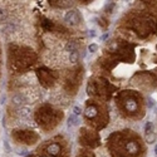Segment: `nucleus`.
Returning a JSON list of instances; mask_svg holds the SVG:
<instances>
[{
    "label": "nucleus",
    "instance_id": "8",
    "mask_svg": "<svg viewBox=\"0 0 157 157\" xmlns=\"http://www.w3.org/2000/svg\"><path fill=\"white\" fill-rule=\"evenodd\" d=\"M78 59H79V55H78L77 50H74V52H71V55H69V61L72 63H77Z\"/></svg>",
    "mask_w": 157,
    "mask_h": 157
},
{
    "label": "nucleus",
    "instance_id": "5",
    "mask_svg": "<svg viewBox=\"0 0 157 157\" xmlns=\"http://www.w3.org/2000/svg\"><path fill=\"white\" fill-rule=\"evenodd\" d=\"M24 102H25V99L21 94H15V96L13 97V103H14V104L20 106V104H23Z\"/></svg>",
    "mask_w": 157,
    "mask_h": 157
},
{
    "label": "nucleus",
    "instance_id": "16",
    "mask_svg": "<svg viewBox=\"0 0 157 157\" xmlns=\"http://www.w3.org/2000/svg\"><path fill=\"white\" fill-rule=\"evenodd\" d=\"M89 35H92V37H94V31L92 30V31H89Z\"/></svg>",
    "mask_w": 157,
    "mask_h": 157
},
{
    "label": "nucleus",
    "instance_id": "12",
    "mask_svg": "<svg viewBox=\"0 0 157 157\" xmlns=\"http://www.w3.org/2000/svg\"><path fill=\"white\" fill-rule=\"evenodd\" d=\"M80 113H82V109L79 108V107H77V106L73 107V114H75V116H79Z\"/></svg>",
    "mask_w": 157,
    "mask_h": 157
},
{
    "label": "nucleus",
    "instance_id": "10",
    "mask_svg": "<svg viewBox=\"0 0 157 157\" xmlns=\"http://www.w3.org/2000/svg\"><path fill=\"white\" fill-rule=\"evenodd\" d=\"M97 49H98V45H97V44H94V43L89 44V47H88V50H89L90 53H94V52H97Z\"/></svg>",
    "mask_w": 157,
    "mask_h": 157
},
{
    "label": "nucleus",
    "instance_id": "1",
    "mask_svg": "<svg viewBox=\"0 0 157 157\" xmlns=\"http://www.w3.org/2000/svg\"><path fill=\"white\" fill-rule=\"evenodd\" d=\"M64 20L68 25H77L80 20V17H79V14H78V11L71 10V11H68L67 14H65Z\"/></svg>",
    "mask_w": 157,
    "mask_h": 157
},
{
    "label": "nucleus",
    "instance_id": "13",
    "mask_svg": "<svg viewBox=\"0 0 157 157\" xmlns=\"http://www.w3.org/2000/svg\"><path fill=\"white\" fill-rule=\"evenodd\" d=\"M5 19H6V13H5V10L0 9V20H5Z\"/></svg>",
    "mask_w": 157,
    "mask_h": 157
},
{
    "label": "nucleus",
    "instance_id": "4",
    "mask_svg": "<svg viewBox=\"0 0 157 157\" xmlns=\"http://www.w3.org/2000/svg\"><path fill=\"white\" fill-rule=\"evenodd\" d=\"M126 108L128 109V111H136L137 109V102L133 99H128L127 103H126Z\"/></svg>",
    "mask_w": 157,
    "mask_h": 157
},
{
    "label": "nucleus",
    "instance_id": "2",
    "mask_svg": "<svg viewBox=\"0 0 157 157\" xmlns=\"http://www.w3.org/2000/svg\"><path fill=\"white\" fill-rule=\"evenodd\" d=\"M19 116L24 119H29L31 117V109L29 107H21V108L19 109Z\"/></svg>",
    "mask_w": 157,
    "mask_h": 157
},
{
    "label": "nucleus",
    "instance_id": "7",
    "mask_svg": "<svg viewBox=\"0 0 157 157\" xmlns=\"http://www.w3.org/2000/svg\"><path fill=\"white\" fill-rule=\"evenodd\" d=\"M127 150L130 151V152H132V153H136L137 151H138L137 143H136V142H130V143L127 144Z\"/></svg>",
    "mask_w": 157,
    "mask_h": 157
},
{
    "label": "nucleus",
    "instance_id": "15",
    "mask_svg": "<svg viewBox=\"0 0 157 157\" xmlns=\"http://www.w3.org/2000/svg\"><path fill=\"white\" fill-rule=\"evenodd\" d=\"M107 38H108V34H103V35L100 37V40H106Z\"/></svg>",
    "mask_w": 157,
    "mask_h": 157
},
{
    "label": "nucleus",
    "instance_id": "9",
    "mask_svg": "<svg viewBox=\"0 0 157 157\" xmlns=\"http://www.w3.org/2000/svg\"><path fill=\"white\" fill-rule=\"evenodd\" d=\"M86 114H87V117H94V116L97 114V111H96V108L94 107H88L87 108V111H86Z\"/></svg>",
    "mask_w": 157,
    "mask_h": 157
},
{
    "label": "nucleus",
    "instance_id": "11",
    "mask_svg": "<svg viewBox=\"0 0 157 157\" xmlns=\"http://www.w3.org/2000/svg\"><path fill=\"white\" fill-rule=\"evenodd\" d=\"M67 50H69V52H74L75 50V44L73 42H69L67 44Z\"/></svg>",
    "mask_w": 157,
    "mask_h": 157
},
{
    "label": "nucleus",
    "instance_id": "3",
    "mask_svg": "<svg viewBox=\"0 0 157 157\" xmlns=\"http://www.w3.org/2000/svg\"><path fill=\"white\" fill-rule=\"evenodd\" d=\"M79 124V119H78V116L75 114H71L68 117V126L69 127H74V126Z\"/></svg>",
    "mask_w": 157,
    "mask_h": 157
},
{
    "label": "nucleus",
    "instance_id": "17",
    "mask_svg": "<svg viewBox=\"0 0 157 157\" xmlns=\"http://www.w3.org/2000/svg\"><path fill=\"white\" fill-rule=\"evenodd\" d=\"M155 155H157V144L155 146Z\"/></svg>",
    "mask_w": 157,
    "mask_h": 157
},
{
    "label": "nucleus",
    "instance_id": "6",
    "mask_svg": "<svg viewBox=\"0 0 157 157\" xmlns=\"http://www.w3.org/2000/svg\"><path fill=\"white\" fill-rule=\"evenodd\" d=\"M48 152L50 153V155H53V156L58 155V152H59V146H58V144H55V143L50 144V146L48 147Z\"/></svg>",
    "mask_w": 157,
    "mask_h": 157
},
{
    "label": "nucleus",
    "instance_id": "14",
    "mask_svg": "<svg viewBox=\"0 0 157 157\" xmlns=\"http://www.w3.org/2000/svg\"><path fill=\"white\" fill-rule=\"evenodd\" d=\"M147 106H148V108H152V107L155 106V102H153L152 98H148V99H147Z\"/></svg>",
    "mask_w": 157,
    "mask_h": 157
}]
</instances>
